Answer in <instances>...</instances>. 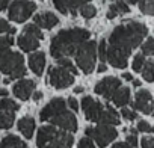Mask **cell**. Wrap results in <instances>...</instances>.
<instances>
[{
    "label": "cell",
    "mask_w": 154,
    "mask_h": 148,
    "mask_svg": "<svg viewBox=\"0 0 154 148\" xmlns=\"http://www.w3.org/2000/svg\"><path fill=\"white\" fill-rule=\"evenodd\" d=\"M146 35L148 27L139 21H127L119 24L109 36L106 60H109L112 66L124 69L128 63L130 53L133 51V48L140 45Z\"/></svg>",
    "instance_id": "6da1fadb"
},
{
    "label": "cell",
    "mask_w": 154,
    "mask_h": 148,
    "mask_svg": "<svg viewBox=\"0 0 154 148\" xmlns=\"http://www.w3.org/2000/svg\"><path fill=\"white\" fill-rule=\"evenodd\" d=\"M89 36H91V33L86 29H80V27L63 29L53 36L51 45H50V53L54 59L72 56L75 53V50L79 48V45L82 42H85L86 39H89Z\"/></svg>",
    "instance_id": "7a4b0ae2"
},
{
    "label": "cell",
    "mask_w": 154,
    "mask_h": 148,
    "mask_svg": "<svg viewBox=\"0 0 154 148\" xmlns=\"http://www.w3.org/2000/svg\"><path fill=\"white\" fill-rule=\"evenodd\" d=\"M74 143L72 134L65 130H57L54 125H44L36 136L38 148H71Z\"/></svg>",
    "instance_id": "3957f363"
},
{
    "label": "cell",
    "mask_w": 154,
    "mask_h": 148,
    "mask_svg": "<svg viewBox=\"0 0 154 148\" xmlns=\"http://www.w3.org/2000/svg\"><path fill=\"white\" fill-rule=\"evenodd\" d=\"M0 72L6 74L11 80L24 77L26 65H24V59H23L21 53L8 50L0 57Z\"/></svg>",
    "instance_id": "277c9868"
},
{
    "label": "cell",
    "mask_w": 154,
    "mask_h": 148,
    "mask_svg": "<svg viewBox=\"0 0 154 148\" xmlns=\"http://www.w3.org/2000/svg\"><path fill=\"white\" fill-rule=\"evenodd\" d=\"M75 63L85 74H91L95 66V59H97V44L95 41L86 39L79 45L75 50Z\"/></svg>",
    "instance_id": "5b68a950"
},
{
    "label": "cell",
    "mask_w": 154,
    "mask_h": 148,
    "mask_svg": "<svg viewBox=\"0 0 154 148\" xmlns=\"http://www.w3.org/2000/svg\"><path fill=\"white\" fill-rule=\"evenodd\" d=\"M35 9H36V5L30 2V0H14L9 6L8 17L11 21L23 23L33 15Z\"/></svg>",
    "instance_id": "8992f818"
},
{
    "label": "cell",
    "mask_w": 154,
    "mask_h": 148,
    "mask_svg": "<svg viewBox=\"0 0 154 148\" xmlns=\"http://www.w3.org/2000/svg\"><path fill=\"white\" fill-rule=\"evenodd\" d=\"M85 133H86V136L88 137H92V139H95V142H97V145L98 146H101V148H104L106 145H109L112 140H115L116 139V136H118V131L112 127V125H107V124H100L98 127H88L86 130H85Z\"/></svg>",
    "instance_id": "52a82bcc"
},
{
    "label": "cell",
    "mask_w": 154,
    "mask_h": 148,
    "mask_svg": "<svg viewBox=\"0 0 154 148\" xmlns=\"http://www.w3.org/2000/svg\"><path fill=\"white\" fill-rule=\"evenodd\" d=\"M48 82L56 89H65L74 83V76L63 66H51L48 72Z\"/></svg>",
    "instance_id": "ba28073f"
},
{
    "label": "cell",
    "mask_w": 154,
    "mask_h": 148,
    "mask_svg": "<svg viewBox=\"0 0 154 148\" xmlns=\"http://www.w3.org/2000/svg\"><path fill=\"white\" fill-rule=\"evenodd\" d=\"M48 121L53 125H57V127H60L65 131H75L77 130V119H75V116L69 110H66V107L62 109V110H59Z\"/></svg>",
    "instance_id": "9c48e42d"
},
{
    "label": "cell",
    "mask_w": 154,
    "mask_h": 148,
    "mask_svg": "<svg viewBox=\"0 0 154 148\" xmlns=\"http://www.w3.org/2000/svg\"><path fill=\"white\" fill-rule=\"evenodd\" d=\"M121 80L118 77H106L103 80H100L97 85H95V92L101 97H104L106 100H110L112 94L121 86Z\"/></svg>",
    "instance_id": "30bf717a"
},
{
    "label": "cell",
    "mask_w": 154,
    "mask_h": 148,
    "mask_svg": "<svg viewBox=\"0 0 154 148\" xmlns=\"http://www.w3.org/2000/svg\"><path fill=\"white\" fill-rule=\"evenodd\" d=\"M82 109L85 112V116L89 119V121H94V122H98L100 119V115L104 109V106L98 101H95L92 97H83L82 100Z\"/></svg>",
    "instance_id": "8fae6325"
},
{
    "label": "cell",
    "mask_w": 154,
    "mask_h": 148,
    "mask_svg": "<svg viewBox=\"0 0 154 148\" xmlns=\"http://www.w3.org/2000/svg\"><path fill=\"white\" fill-rule=\"evenodd\" d=\"M133 109L140 110L145 115H151L152 113V97H151V92L148 89H140V91L136 92Z\"/></svg>",
    "instance_id": "7c38bea8"
},
{
    "label": "cell",
    "mask_w": 154,
    "mask_h": 148,
    "mask_svg": "<svg viewBox=\"0 0 154 148\" xmlns=\"http://www.w3.org/2000/svg\"><path fill=\"white\" fill-rule=\"evenodd\" d=\"M89 0H53V5L54 8L62 12V14H72L75 15L77 11H79V8L85 3H88Z\"/></svg>",
    "instance_id": "4fadbf2b"
},
{
    "label": "cell",
    "mask_w": 154,
    "mask_h": 148,
    "mask_svg": "<svg viewBox=\"0 0 154 148\" xmlns=\"http://www.w3.org/2000/svg\"><path fill=\"white\" fill-rule=\"evenodd\" d=\"M35 86H36V83H35L33 80L21 79V80H18V82L14 85V89H12V91H14V95H15L17 98L26 101V100L30 98L32 92L35 91Z\"/></svg>",
    "instance_id": "5bb4252c"
},
{
    "label": "cell",
    "mask_w": 154,
    "mask_h": 148,
    "mask_svg": "<svg viewBox=\"0 0 154 148\" xmlns=\"http://www.w3.org/2000/svg\"><path fill=\"white\" fill-rule=\"evenodd\" d=\"M65 107H66V103H65L63 98H60V97L53 98L50 103H47V104L44 106V109H42L41 113H39V118H41V121H48L53 115H56L59 110H62V109H65Z\"/></svg>",
    "instance_id": "9a60e30c"
},
{
    "label": "cell",
    "mask_w": 154,
    "mask_h": 148,
    "mask_svg": "<svg viewBox=\"0 0 154 148\" xmlns=\"http://www.w3.org/2000/svg\"><path fill=\"white\" fill-rule=\"evenodd\" d=\"M33 23L38 27H42V29H48L50 30V29H53L59 23V20H57V17L53 12H42V14H38V15L33 17Z\"/></svg>",
    "instance_id": "2e32d148"
},
{
    "label": "cell",
    "mask_w": 154,
    "mask_h": 148,
    "mask_svg": "<svg viewBox=\"0 0 154 148\" xmlns=\"http://www.w3.org/2000/svg\"><path fill=\"white\" fill-rule=\"evenodd\" d=\"M29 66L36 76H41L42 71H44V66H45V54L42 51L32 53L29 56Z\"/></svg>",
    "instance_id": "e0dca14e"
},
{
    "label": "cell",
    "mask_w": 154,
    "mask_h": 148,
    "mask_svg": "<svg viewBox=\"0 0 154 148\" xmlns=\"http://www.w3.org/2000/svg\"><path fill=\"white\" fill-rule=\"evenodd\" d=\"M39 41L36 36L27 33V32H23V35L18 38V47L23 50V51H33L39 47Z\"/></svg>",
    "instance_id": "ac0fdd59"
},
{
    "label": "cell",
    "mask_w": 154,
    "mask_h": 148,
    "mask_svg": "<svg viewBox=\"0 0 154 148\" xmlns=\"http://www.w3.org/2000/svg\"><path fill=\"white\" fill-rule=\"evenodd\" d=\"M110 100L113 101L115 106H119V107H124L130 103V88H125V86H119L110 97Z\"/></svg>",
    "instance_id": "d6986e66"
},
{
    "label": "cell",
    "mask_w": 154,
    "mask_h": 148,
    "mask_svg": "<svg viewBox=\"0 0 154 148\" xmlns=\"http://www.w3.org/2000/svg\"><path fill=\"white\" fill-rule=\"evenodd\" d=\"M98 124H107V125H118L119 124V116L116 110L112 106H106L100 115Z\"/></svg>",
    "instance_id": "ffe728a7"
},
{
    "label": "cell",
    "mask_w": 154,
    "mask_h": 148,
    "mask_svg": "<svg viewBox=\"0 0 154 148\" xmlns=\"http://www.w3.org/2000/svg\"><path fill=\"white\" fill-rule=\"evenodd\" d=\"M18 130L24 134V137L30 139L33 136V130H35V119L32 116H24L18 121Z\"/></svg>",
    "instance_id": "44dd1931"
},
{
    "label": "cell",
    "mask_w": 154,
    "mask_h": 148,
    "mask_svg": "<svg viewBox=\"0 0 154 148\" xmlns=\"http://www.w3.org/2000/svg\"><path fill=\"white\" fill-rule=\"evenodd\" d=\"M127 12H128V5L124 2V0H118V2H115V3L110 5L109 12H107V18L112 20V18H115L116 15H119V14H127Z\"/></svg>",
    "instance_id": "7402d4cb"
},
{
    "label": "cell",
    "mask_w": 154,
    "mask_h": 148,
    "mask_svg": "<svg viewBox=\"0 0 154 148\" xmlns=\"http://www.w3.org/2000/svg\"><path fill=\"white\" fill-rule=\"evenodd\" d=\"M0 148H27L26 142H23L18 136L9 134L0 142Z\"/></svg>",
    "instance_id": "603a6c76"
},
{
    "label": "cell",
    "mask_w": 154,
    "mask_h": 148,
    "mask_svg": "<svg viewBox=\"0 0 154 148\" xmlns=\"http://www.w3.org/2000/svg\"><path fill=\"white\" fill-rule=\"evenodd\" d=\"M0 128L2 130H8L14 125L15 121V115L12 110H0Z\"/></svg>",
    "instance_id": "cb8c5ba5"
},
{
    "label": "cell",
    "mask_w": 154,
    "mask_h": 148,
    "mask_svg": "<svg viewBox=\"0 0 154 148\" xmlns=\"http://www.w3.org/2000/svg\"><path fill=\"white\" fill-rule=\"evenodd\" d=\"M142 76H143V79L146 80V82H152L154 80V62L151 60V59H148V60H145V63H143V66H142Z\"/></svg>",
    "instance_id": "d4e9b609"
},
{
    "label": "cell",
    "mask_w": 154,
    "mask_h": 148,
    "mask_svg": "<svg viewBox=\"0 0 154 148\" xmlns=\"http://www.w3.org/2000/svg\"><path fill=\"white\" fill-rule=\"evenodd\" d=\"M77 12H80L82 14V17H85V18H92V17H95V14H97V9H95V6L94 5H91L89 2L88 3H85V5H82L80 8H79V11Z\"/></svg>",
    "instance_id": "484cf974"
},
{
    "label": "cell",
    "mask_w": 154,
    "mask_h": 148,
    "mask_svg": "<svg viewBox=\"0 0 154 148\" xmlns=\"http://www.w3.org/2000/svg\"><path fill=\"white\" fill-rule=\"evenodd\" d=\"M14 44V38L12 36H0V57H2Z\"/></svg>",
    "instance_id": "4316f807"
},
{
    "label": "cell",
    "mask_w": 154,
    "mask_h": 148,
    "mask_svg": "<svg viewBox=\"0 0 154 148\" xmlns=\"http://www.w3.org/2000/svg\"><path fill=\"white\" fill-rule=\"evenodd\" d=\"M18 109H20V106L14 100H9V98H2V100H0V110H12V112H17Z\"/></svg>",
    "instance_id": "83f0119b"
},
{
    "label": "cell",
    "mask_w": 154,
    "mask_h": 148,
    "mask_svg": "<svg viewBox=\"0 0 154 148\" xmlns=\"http://www.w3.org/2000/svg\"><path fill=\"white\" fill-rule=\"evenodd\" d=\"M139 9L146 15H152L154 14V0H142L139 3Z\"/></svg>",
    "instance_id": "f1b7e54d"
},
{
    "label": "cell",
    "mask_w": 154,
    "mask_h": 148,
    "mask_svg": "<svg viewBox=\"0 0 154 148\" xmlns=\"http://www.w3.org/2000/svg\"><path fill=\"white\" fill-rule=\"evenodd\" d=\"M57 62H59V65H60V66L66 68V69L72 74V76H77V74H79V72H77V68L72 65V62H71L68 57H59V59H57Z\"/></svg>",
    "instance_id": "f546056e"
},
{
    "label": "cell",
    "mask_w": 154,
    "mask_h": 148,
    "mask_svg": "<svg viewBox=\"0 0 154 148\" xmlns=\"http://www.w3.org/2000/svg\"><path fill=\"white\" fill-rule=\"evenodd\" d=\"M152 53H154V39H152L151 36H148L146 42L142 45V54H145V56H151Z\"/></svg>",
    "instance_id": "4dcf8cb0"
},
{
    "label": "cell",
    "mask_w": 154,
    "mask_h": 148,
    "mask_svg": "<svg viewBox=\"0 0 154 148\" xmlns=\"http://www.w3.org/2000/svg\"><path fill=\"white\" fill-rule=\"evenodd\" d=\"M145 54H142V53H137L136 56H134V59H133V69L134 71H140L142 69V66H143V63H145Z\"/></svg>",
    "instance_id": "1f68e13d"
},
{
    "label": "cell",
    "mask_w": 154,
    "mask_h": 148,
    "mask_svg": "<svg viewBox=\"0 0 154 148\" xmlns=\"http://www.w3.org/2000/svg\"><path fill=\"white\" fill-rule=\"evenodd\" d=\"M24 32H27V33H30V35L36 36L38 39H42V38H44V36H42V32H41V29H39L36 24H27V26L24 27Z\"/></svg>",
    "instance_id": "d6a6232c"
},
{
    "label": "cell",
    "mask_w": 154,
    "mask_h": 148,
    "mask_svg": "<svg viewBox=\"0 0 154 148\" xmlns=\"http://www.w3.org/2000/svg\"><path fill=\"white\" fill-rule=\"evenodd\" d=\"M17 30L14 27H9V23L3 18H0V33H8V35H14Z\"/></svg>",
    "instance_id": "836d02e7"
},
{
    "label": "cell",
    "mask_w": 154,
    "mask_h": 148,
    "mask_svg": "<svg viewBox=\"0 0 154 148\" xmlns=\"http://www.w3.org/2000/svg\"><path fill=\"white\" fill-rule=\"evenodd\" d=\"M121 115H122L127 121H134V119L137 118V113H136L134 110H131V109H127V107H124V109L121 110Z\"/></svg>",
    "instance_id": "e575fe53"
},
{
    "label": "cell",
    "mask_w": 154,
    "mask_h": 148,
    "mask_svg": "<svg viewBox=\"0 0 154 148\" xmlns=\"http://www.w3.org/2000/svg\"><path fill=\"white\" fill-rule=\"evenodd\" d=\"M97 51H98V56H100V59H101V60H106V51H107V44H106V41H104V39H101V41H100V44H98V48H97Z\"/></svg>",
    "instance_id": "d590c367"
},
{
    "label": "cell",
    "mask_w": 154,
    "mask_h": 148,
    "mask_svg": "<svg viewBox=\"0 0 154 148\" xmlns=\"http://www.w3.org/2000/svg\"><path fill=\"white\" fill-rule=\"evenodd\" d=\"M137 130L139 131H142V133H151L152 131V127L149 125V122H146V121H139L137 122Z\"/></svg>",
    "instance_id": "8d00e7d4"
},
{
    "label": "cell",
    "mask_w": 154,
    "mask_h": 148,
    "mask_svg": "<svg viewBox=\"0 0 154 148\" xmlns=\"http://www.w3.org/2000/svg\"><path fill=\"white\" fill-rule=\"evenodd\" d=\"M77 148H94V142L89 137H83V139H80L79 146Z\"/></svg>",
    "instance_id": "74e56055"
},
{
    "label": "cell",
    "mask_w": 154,
    "mask_h": 148,
    "mask_svg": "<svg viewBox=\"0 0 154 148\" xmlns=\"http://www.w3.org/2000/svg\"><path fill=\"white\" fill-rule=\"evenodd\" d=\"M142 148H154V139L151 136H146V137H142V142H140Z\"/></svg>",
    "instance_id": "f35d334b"
},
{
    "label": "cell",
    "mask_w": 154,
    "mask_h": 148,
    "mask_svg": "<svg viewBox=\"0 0 154 148\" xmlns=\"http://www.w3.org/2000/svg\"><path fill=\"white\" fill-rule=\"evenodd\" d=\"M127 143L128 145H131L133 148L137 145V137H136V134H133V133H130L128 136H127Z\"/></svg>",
    "instance_id": "ab89813d"
},
{
    "label": "cell",
    "mask_w": 154,
    "mask_h": 148,
    "mask_svg": "<svg viewBox=\"0 0 154 148\" xmlns=\"http://www.w3.org/2000/svg\"><path fill=\"white\" fill-rule=\"evenodd\" d=\"M68 106H69L74 112L79 110V103H77V100H75V98H69V100H68Z\"/></svg>",
    "instance_id": "60d3db41"
},
{
    "label": "cell",
    "mask_w": 154,
    "mask_h": 148,
    "mask_svg": "<svg viewBox=\"0 0 154 148\" xmlns=\"http://www.w3.org/2000/svg\"><path fill=\"white\" fill-rule=\"evenodd\" d=\"M112 148H133L131 145H128L127 142H118V143H115Z\"/></svg>",
    "instance_id": "b9f144b4"
},
{
    "label": "cell",
    "mask_w": 154,
    "mask_h": 148,
    "mask_svg": "<svg viewBox=\"0 0 154 148\" xmlns=\"http://www.w3.org/2000/svg\"><path fill=\"white\" fill-rule=\"evenodd\" d=\"M9 6V0H0V11H5Z\"/></svg>",
    "instance_id": "7bdbcfd3"
},
{
    "label": "cell",
    "mask_w": 154,
    "mask_h": 148,
    "mask_svg": "<svg viewBox=\"0 0 154 148\" xmlns=\"http://www.w3.org/2000/svg\"><path fill=\"white\" fill-rule=\"evenodd\" d=\"M32 94H33V100H35V101H39V100L42 98V92H41V91H33Z\"/></svg>",
    "instance_id": "ee69618b"
},
{
    "label": "cell",
    "mask_w": 154,
    "mask_h": 148,
    "mask_svg": "<svg viewBox=\"0 0 154 148\" xmlns=\"http://www.w3.org/2000/svg\"><path fill=\"white\" fill-rule=\"evenodd\" d=\"M122 77H124L125 80H128V82H130V80H133V76H131L130 72H124V74H122Z\"/></svg>",
    "instance_id": "f6af8a7d"
},
{
    "label": "cell",
    "mask_w": 154,
    "mask_h": 148,
    "mask_svg": "<svg viewBox=\"0 0 154 148\" xmlns=\"http://www.w3.org/2000/svg\"><path fill=\"white\" fill-rule=\"evenodd\" d=\"M98 72H104L106 69H107V66H106V63H101V65H98Z\"/></svg>",
    "instance_id": "bcb514c9"
},
{
    "label": "cell",
    "mask_w": 154,
    "mask_h": 148,
    "mask_svg": "<svg viewBox=\"0 0 154 148\" xmlns=\"http://www.w3.org/2000/svg\"><path fill=\"white\" fill-rule=\"evenodd\" d=\"M6 95H8V89L0 88V97H6Z\"/></svg>",
    "instance_id": "7dc6e473"
},
{
    "label": "cell",
    "mask_w": 154,
    "mask_h": 148,
    "mask_svg": "<svg viewBox=\"0 0 154 148\" xmlns=\"http://www.w3.org/2000/svg\"><path fill=\"white\" fill-rule=\"evenodd\" d=\"M85 89H83V86H77V88H74V92L75 94H82Z\"/></svg>",
    "instance_id": "c3c4849f"
},
{
    "label": "cell",
    "mask_w": 154,
    "mask_h": 148,
    "mask_svg": "<svg viewBox=\"0 0 154 148\" xmlns=\"http://www.w3.org/2000/svg\"><path fill=\"white\" fill-rule=\"evenodd\" d=\"M133 86H134V88H139V86H140V82H139V80H133Z\"/></svg>",
    "instance_id": "681fc988"
},
{
    "label": "cell",
    "mask_w": 154,
    "mask_h": 148,
    "mask_svg": "<svg viewBox=\"0 0 154 148\" xmlns=\"http://www.w3.org/2000/svg\"><path fill=\"white\" fill-rule=\"evenodd\" d=\"M124 2H127V3H131V5H133V3H137L139 0H124Z\"/></svg>",
    "instance_id": "f907efd6"
}]
</instances>
